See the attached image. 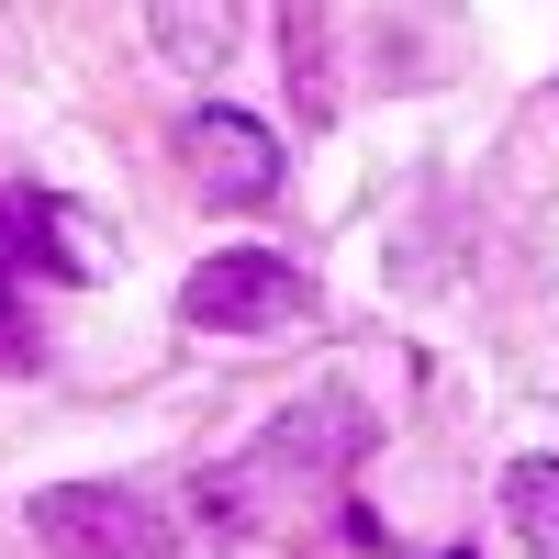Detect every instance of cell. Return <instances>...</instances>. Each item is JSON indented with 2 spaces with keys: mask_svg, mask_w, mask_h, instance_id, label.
I'll return each instance as SVG.
<instances>
[{
  "mask_svg": "<svg viewBox=\"0 0 559 559\" xmlns=\"http://www.w3.org/2000/svg\"><path fill=\"white\" fill-rule=\"evenodd\" d=\"M23 526L57 548V559H168L179 548L168 503L134 492V481H57V492H34Z\"/></svg>",
  "mask_w": 559,
  "mask_h": 559,
  "instance_id": "6da1fadb",
  "label": "cell"
},
{
  "mask_svg": "<svg viewBox=\"0 0 559 559\" xmlns=\"http://www.w3.org/2000/svg\"><path fill=\"white\" fill-rule=\"evenodd\" d=\"M179 324H202V336H280V324H313V280L269 247H224L179 280Z\"/></svg>",
  "mask_w": 559,
  "mask_h": 559,
  "instance_id": "7a4b0ae2",
  "label": "cell"
},
{
  "mask_svg": "<svg viewBox=\"0 0 559 559\" xmlns=\"http://www.w3.org/2000/svg\"><path fill=\"white\" fill-rule=\"evenodd\" d=\"M179 157H191V191L224 202V213L280 202V146H269V123H247L236 102H202L191 123H179Z\"/></svg>",
  "mask_w": 559,
  "mask_h": 559,
  "instance_id": "3957f363",
  "label": "cell"
},
{
  "mask_svg": "<svg viewBox=\"0 0 559 559\" xmlns=\"http://www.w3.org/2000/svg\"><path fill=\"white\" fill-rule=\"evenodd\" d=\"M0 236L23 247V269H57V280H102L112 269L102 224H90L79 202H57V191H0Z\"/></svg>",
  "mask_w": 559,
  "mask_h": 559,
  "instance_id": "277c9868",
  "label": "cell"
},
{
  "mask_svg": "<svg viewBox=\"0 0 559 559\" xmlns=\"http://www.w3.org/2000/svg\"><path fill=\"white\" fill-rule=\"evenodd\" d=\"M157 45L179 68H224V45H236V0H157Z\"/></svg>",
  "mask_w": 559,
  "mask_h": 559,
  "instance_id": "5b68a950",
  "label": "cell"
},
{
  "mask_svg": "<svg viewBox=\"0 0 559 559\" xmlns=\"http://www.w3.org/2000/svg\"><path fill=\"white\" fill-rule=\"evenodd\" d=\"M503 515L537 548H559V459H515V471H503Z\"/></svg>",
  "mask_w": 559,
  "mask_h": 559,
  "instance_id": "8992f818",
  "label": "cell"
},
{
  "mask_svg": "<svg viewBox=\"0 0 559 559\" xmlns=\"http://www.w3.org/2000/svg\"><path fill=\"white\" fill-rule=\"evenodd\" d=\"M23 258H12V236H0V381H23V369H45V347H34V313H23Z\"/></svg>",
  "mask_w": 559,
  "mask_h": 559,
  "instance_id": "52a82bcc",
  "label": "cell"
},
{
  "mask_svg": "<svg viewBox=\"0 0 559 559\" xmlns=\"http://www.w3.org/2000/svg\"><path fill=\"white\" fill-rule=\"evenodd\" d=\"M292 102L324 123V45H313V0H292Z\"/></svg>",
  "mask_w": 559,
  "mask_h": 559,
  "instance_id": "ba28073f",
  "label": "cell"
},
{
  "mask_svg": "<svg viewBox=\"0 0 559 559\" xmlns=\"http://www.w3.org/2000/svg\"><path fill=\"white\" fill-rule=\"evenodd\" d=\"M448 559H481V548H448Z\"/></svg>",
  "mask_w": 559,
  "mask_h": 559,
  "instance_id": "9c48e42d",
  "label": "cell"
}]
</instances>
